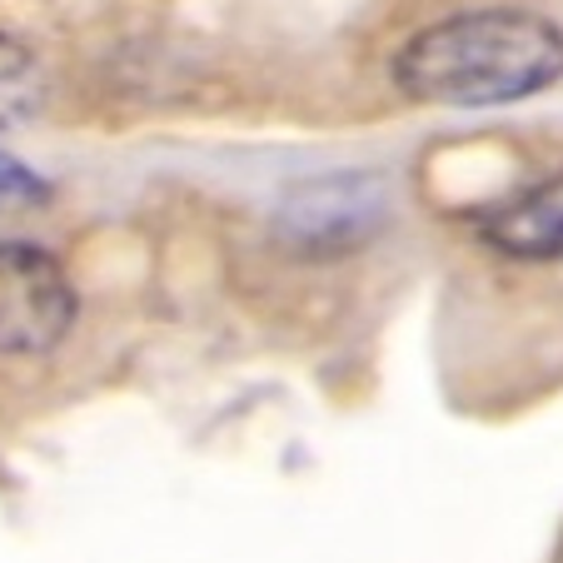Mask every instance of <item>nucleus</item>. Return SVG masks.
<instances>
[{
  "instance_id": "obj_6",
  "label": "nucleus",
  "mask_w": 563,
  "mask_h": 563,
  "mask_svg": "<svg viewBox=\"0 0 563 563\" xmlns=\"http://www.w3.org/2000/svg\"><path fill=\"white\" fill-rule=\"evenodd\" d=\"M45 200H51V185L31 165H21L15 155L0 150V210H31V205H45Z\"/></svg>"
},
{
  "instance_id": "obj_4",
  "label": "nucleus",
  "mask_w": 563,
  "mask_h": 563,
  "mask_svg": "<svg viewBox=\"0 0 563 563\" xmlns=\"http://www.w3.org/2000/svg\"><path fill=\"white\" fill-rule=\"evenodd\" d=\"M369 180H330V185H309L305 195L285 205V224L305 240V245H324L330 234H360V220L364 214H379V195H360Z\"/></svg>"
},
{
  "instance_id": "obj_2",
  "label": "nucleus",
  "mask_w": 563,
  "mask_h": 563,
  "mask_svg": "<svg viewBox=\"0 0 563 563\" xmlns=\"http://www.w3.org/2000/svg\"><path fill=\"white\" fill-rule=\"evenodd\" d=\"M75 314L80 299L60 260L25 240H0V354H51Z\"/></svg>"
},
{
  "instance_id": "obj_1",
  "label": "nucleus",
  "mask_w": 563,
  "mask_h": 563,
  "mask_svg": "<svg viewBox=\"0 0 563 563\" xmlns=\"http://www.w3.org/2000/svg\"><path fill=\"white\" fill-rule=\"evenodd\" d=\"M563 80V25L539 11H464L424 25L394 55V86L424 106H514Z\"/></svg>"
},
{
  "instance_id": "obj_5",
  "label": "nucleus",
  "mask_w": 563,
  "mask_h": 563,
  "mask_svg": "<svg viewBox=\"0 0 563 563\" xmlns=\"http://www.w3.org/2000/svg\"><path fill=\"white\" fill-rule=\"evenodd\" d=\"M35 106H41V65H35L31 45L0 31V130L31 120Z\"/></svg>"
},
{
  "instance_id": "obj_3",
  "label": "nucleus",
  "mask_w": 563,
  "mask_h": 563,
  "mask_svg": "<svg viewBox=\"0 0 563 563\" xmlns=\"http://www.w3.org/2000/svg\"><path fill=\"white\" fill-rule=\"evenodd\" d=\"M478 234L509 260H563V175L484 210Z\"/></svg>"
}]
</instances>
